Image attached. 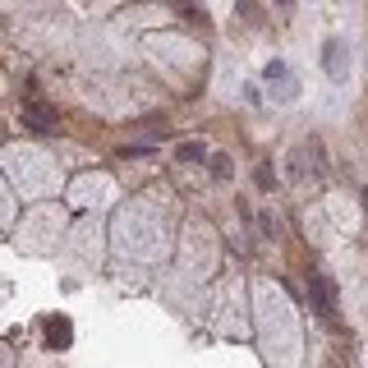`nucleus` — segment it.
<instances>
[{"mask_svg":"<svg viewBox=\"0 0 368 368\" xmlns=\"http://www.w3.org/2000/svg\"><path fill=\"white\" fill-rule=\"evenodd\" d=\"M120 157H152V143H124Z\"/></svg>","mask_w":368,"mask_h":368,"instance_id":"nucleus-10","label":"nucleus"},{"mask_svg":"<svg viewBox=\"0 0 368 368\" xmlns=\"http://www.w3.org/2000/svg\"><path fill=\"white\" fill-rule=\"evenodd\" d=\"M175 157H180V161H194V166H207V161H212L207 143H198V138H184L180 148H175Z\"/></svg>","mask_w":368,"mask_h":368,"instance_id":"nucleus-5","label":"nucleus"},{"mask_svg":"<svg viewBox=\"0 0 368 368\" xmlns=\"http://www.w3.org/2000/svg\"><path fill=\"white\" fill-rule=\"evenodd\" d=\"M23 124L37 129V134H60V115L46 106V102H28V106H23Z\"/></svg>","mask_w":368,"mask_h":368,"instance_id":"nucleus-3","label":"nucleus"},{"mask_svg":"<svg viewBox=\"0 0 368 368\" xmlns=\"http://www.w3.org/2000/svg\"><path fill=\"white\" fill-rule=\"evenodd\" d=\"M138 129H148V134H166V120H161V115H143Z\"/></svg>","mask_w":368,"mask_h":368,"instance_id":"nucleus-9","label":"nucleus"},{"mask_svg":"<svg viewBox=\"0 0 368 368\" xmlns=\"http://www.w3.org/2000/svg\"><path fill=\"white\" fill-rule=\"evenodd\" d=\"M308 286H313V299H318L322 313H327V318H336V286H332V281H327L322 272L308 276Z\"/></svg>","mask_w":368,"mask_h":368,"instance_id":"nucleus-4","label":"nucleus"},{"mask_svg":"<svg viewBox=\"0 0 368 368\" xmlns=\"http://www.w3.org/2000/svg\"><path fill=\"white\" fill-rule=\"evenodd\" d=\"M207 170H212L216 180H230V175H235V161H230L226 152H212V161H207Z\"/></svg>","mask_w":368,"mask_h":368,"instance_id":"nucleus-7","label":"nucleus"},{"mask_svg":"<svg viewBox=\"0 0 368 368\" xmlns=\"http://www.w3.org/2000/svg\"><path fill=\"white\" fill-rule=\"evenodd\" d=\"M322 69H327V78H350V46H345V37H327L322 42Z\"/></svg>","mask_w":368,"mask_h":368,"instance_id":"nucleus-1","label":"nucleus"},{"mask_svg":"<svg viewBox=\"0 0 368 368\" xmlns=\"http://www.w3.org/2000/svg\"><path fill=\"white\" fill-rule=\"evenodd\" d=\"M253 184H258V189H267V194L276 189V170H272V161H267V157L253 166Z\"/></svg>","mask_w":368,"mask_h":368,"instance_id":"nucleus-6","label":"nucleus"},{"mask_svg":"<svg viewBox=\"0 0 368 368\" xmlns=\"http://www.w3.org/2000/svg\"><path fill=\"white\" fill-rule=\"evenodd\" d=\"M359 198H364V207H368V189H364V194H359Z\"/></svg>","mask_w":368,"mask_h":368,"instance_id":"nucleus-11","label":"nucleus"},{"mask_svg":"<svg viewBox=\"0 0 368 368\" xmlns=\"http://www.w3.org/2000/svg\"><path fill=\"white\" fill-rule=\"evenodd\" d=\"M262 83L272 88V97H276V102H290L295 92H299V83L290 78V69H286L281 60H267V69H262Z\"/></svg>","mask_w":368,"mask_h":368,"instance_id":"nucleus-2","label":"nucleus"},{"mask_svg":"<svg viewBox=\"0 0 368 368\" xmlns=\"http://www.w3.org/2000/svg\"><path fill=\"white\" fill-rule=\"evenodd\" d=\"M170 5H175L180 14H189V19H194V23H203V10H198V5H194V0H170Z\"/></svg>","mask_w":368,"mask_h":368,"instance_id":"nucleus-8","label":"nucleus"}]
</instances>
